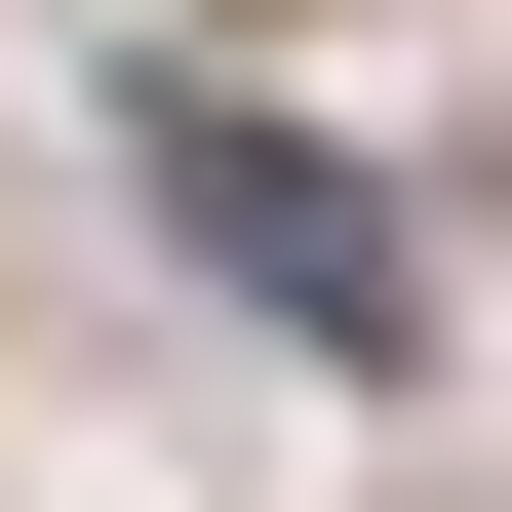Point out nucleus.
Here are the masks:
<instances>
[{"instance_id": "f257e3e1", "label": "nucleus", "mask_w": 512, "mask_h": 512, "mask_svg": "<svg viewBox=\"0 0 512 512\" xmlns=\"http://www.w3.org/2000/svg\"><path fill=\"white\" fill-rule=\"evenodd\" d=\"M158 237L237 276V316H316V355H394V237H355V158H276V119H158Z\"/></svg>"}]
</instances>
